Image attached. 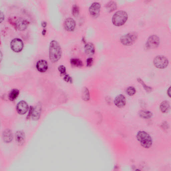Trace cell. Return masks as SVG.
<instances>
[{"label": "cell", "instance_id": "d6a6232c", "mask_svg": "<svg viewBox=\"0 0 171 171\" xmlns=\"http://www.w3.org/2000/svg\"><path fill=\"white\" fill-rule=\"evenodd\" d=\"M46 30L44 29L42 31V35H46Z\"/></svg>", "mask_w": 171, "mask_h": 171}, {"label": "cell", "instance_id": "6da1fadb", "mask_svg": "<svg viewBox=\"0 0 171 171\" xmlns=\"http://www.w3.org/2000/svg\"><path fill=\"white\" fill-rule=\"evenodd\" d=\"M62 55V49L59 43L56 40H52L49 47V58L52 63L57 62L61 59Z\"/></svg>", "mask_w": 171, "mask_h": 171}, {"label": "cell", "instance_id": "8fae6325", "mask_svg": "<svg viewBox=\"0 0 171 171\" xmlns=\"http://www.w3.org/2000/svg\"><path fill=\"white\" fill-rule=\"evenodd\" d=\"M76 25L75 21L72 18H68L64 21V26L66 31H73L75 28Z\"/></svg>", "mask_w": 171, "mask_h": 171}, {"label": "cell", "instance_id": "484cf974", "mask_svg": "<svg viewBox=\"0 0 171 171\" xmlns=\"http://www.w3.org/2000/svg\"><path fill=\"white\" fill-rule=\"evenodd\" d=\"M72 12L74 16H77L79 14L80 10L79 6L77 5H74L72 8Z\"/></svg>", "mask_w": 171, "mask_h": 171}, {"label": "cell", "instance_id": "44dd1931", "mask_svg": "<svg viewBox=\"0 0 171 171\" xmlns=\"http://www.w3.org/2000/svg\"><path fill=\"white\" fill-rule=\"evenodd\" d=\"M117 5L116 2L110 1L107 4L106 8L109 12H112L117 9Z\"/></svg>", "mask_w": 171, "mask_h": 171}, {"label": "cell", "instance_id": "3957f363", "mask_svg": "<svg viewBox=\"0 0 171 171\" xmlns=\"http://www.w3.org/2000/svg\"><path fill=\"white\" fill-rule=\"evenodd\" d=\"M128 15L124 10H118L113 15L112 18L113 24L115 26H122L128 20Z\"/></svg>", "mask_w": 171, "mask_h": 171}, {"label": "cell", "instance_id": "f546056e", "mask_svg": "<svg viewBox=\"0 0 171 171\" xmlns=\"http://www.w3.org/2000/svg\"><path fill=\"white\" fill-rule=\"evenodd\" d=\"M0 17H1V23L2 22H3V21L4 20V18H5L3 13L1 11V16Z\"/></svg>", "mask_w": 171, "mask_h": 171}, {"label": "cell", "instance_id": "9c48e42d", "mask_svg": "<svg viewBox=\"0 0 171 171\" xmlns=\"http://www.w3.org/2000/svg\"><path fill=\"white\" fill-rule=\"evenodd\" d=\"M101 5L98 2H94L89 8V12L92 16L97 18L100 15Z\"/></svg>", "mask_w": 171, "mask_h": 171}, {"label": "cell", "instance_id": "cb8c5ba5", "mask_svg": "<svg viewBox=\"0 0 171 171\" xmlns=\"http://www.w3.org/2000/svg\"><path fill=\"white\" fill-rule=\"evenodd\" d=\"M4 140L6 142H10L12 140V134L9 130L6 131L4 133Z\"/></svg>", "mask_w": 171, "mask_h": 171}, {"label": "cell", "instance_id": "f1b7e54d", "mask_svg": "<svg viewBox=\"0 0 171 171\" xmlns=\"http://www.w3.org/2000/svg\"><path fill=\"white\" fill-rule=\"evenodd\" d=\"M94 63V59L92 57H89L86 60V65L87 67H90L93 65Z\"/></svg>", "mask_w": 171, "mask_h": 171}, {"label": "cell", "instance_id": "ba28073f", "mask_svg": "<svg viewBox=\"0 0 171 171\" xmlns=\"http://www.w3.org/2000/svg\"><path fill=\"white\" fill-rule=\"evenodd\" d=\"M10 47L12 50L14 52H20L23 48V42L20 38H14L10 42Z\"/></svg>", "mask_w": 171, "mask_h": 171}, {"label": "cell", "instance_id": "4dcf8cb0", "mask_svg": "<svg viewBox=\"0 0 171 171\" xmlns=\"http://www.w3.org/2000/svg\"><path fill=\"white\" fill-rule=\"evenodd\" d=\"M171 87H170L167 90V94L170 98L171 97Z\"/></svg>", "mask_w": 171, "mask_h": 171}, {"label": "cell", "instance_id": "83f0119b", "mask_svg": "<svg viewBox=\"0 0 171 171\" xmlns=\"http://www.w3.org/2000/svg\"><path fill=\"white\" fill-rule=\"evenodd\" d=\"M64 80L66 82L68 83H73V79L71 77L69 74H66L64 76Z\"/></svg>", "mask_w": 171, "mask_h": 171}, {"label": "cell", "instance_id": "603a6c76", "mask_svg": "<svg viewBox=\"0 0 171 171\" xmlns=\"http://www.w3.org/2000/svg\"><path fill=\"white\" fill-rule=\"evenodd\" d=\"M137 81L141 85H142V87L147 93H150L152 91V88L145 84L142 79L140 78H138L137 79Z\"/></svg>", "mask_w": 171, "mask_h": 171}, {"label": "cell", "instance_id": "52a82bcc", "mask_svg": "<svg viewBox=\"0 0 171 171\" xmlns=\"http://www.w3.org/2000/svg\"><path fill=\"white\" fill-rule=\"evenodd\" d=\"M160 38L158 36L153 35L150 36L145 44V47L147 49L157 48L160 44Z\"/></svg>", "mask_w": 171, "mask_h": 171}, {"label": "cell", "instance_id": "7c38bea8", "mask_svg": "<svg viewBox=\"0 0 171 171\" xmlns=\"http://www.w3.org/2000/svg\"><path fill=\"white\" fill-rule=\"evenodd\" d=\"M29 109V106L27 103L24 101H20L17 105L16 110L18 114H25Z\"/></svg>", "mask_w": 171, "mask_h": 171}, {"label": "cell", "instance_id": "7402d4cb", "mask_svg": "<svg viewBox=\"0 0 171 171\" xmlns=\"http://www.w3.org/2000/svg\"><path fill=\"white\" fill-rule=\"evenodd\" d=\"M20 93V91L17 89H14L10 91L9 95V99L11 101H14L16 99Z\"/></svg>", "mask_w": 171, "mask_h": 171}, {"label": "cell", "instance_id": "8992f818", "mask_svg": "<svg viewBox=\"0 0 171 171\" xmlns=\"http://www.w3.org/2000/svg\"><path fill=\"white\" fill-rule=\"evenodd\" d=\"M154 65L159 69H164L168 67L169 61L167 58L162 55H158L153 60Z\"/></svg>", "mask_w": 171, "mask_h": 171}, {"label": "cell", "instance_id": "5bb4252c", "mask_svg": "<svg viewBox=\"0 0 171 171\" xmlns=\"http://www.w3.org/2000/svg\"><path fill=\"white\" fill-rule=\"evenodd\" d=\"M84 50L86 54L89 56H92L94 55L95 52V46L91 42H88L86 44Z\"/></svg>", "mask_w": 171, "mask_h": 171}, {"label": "cell", "instance_id": "4316f807", "mask_svg": "<svg viewBox=\"0 0 171 171\" xmlns=\"http://www.w3.org/2000/svg\"><path fill=\"white\" fill-rule=\"evenodd\" d=\"M58 70L61 75H62L64 76L66 74V69L65 66L60 65L59 66Z\"/></svg>", "mask_w": 171, "mask_h": 171}, {"label": "cell", "instance_id": "e0dca14e", "mask_svg": "<svg viewBox=\"0 0 171 171\" xmlns=\"http://www.w3.org/2000/svg\"><path fill=\"white\" fill-rule=\"evenodd\" d=\"M82 99L85 101H89L90 98V93L89 89L86 87H84L82 91Z\"/></svg>", "mask_w": 171, "mask_h": 171}, {"label": "cell", "instance_id": "d4e9b609", "mask_svg": "<svg viewBox=\"0 0 171 171\" xmlns=\"http://www.w3.org/2000/svg\"><path fill=\"white\" fill-rule=\"evenodd\" d=\"M126 92L128 95L132 96L135 94L136 90L134 87L130 86L127 88L126 90Z\"/></svg>", "mask_w": 171, "mask_h": 171}, {"label": "cell", "instance_id": "d6986e66", "mask_svg": "<svg viewBox=\"0 0 171 171\" xmlns=\"http://www.w3.org/2000/svg\"><path fill=\"white\" fill-rule=\"evenodd\" d=\"M139 115L140 117L144 119H149L153 117V114L149 111L142 110L139 112Z\"/></svg>", "mask_w": 171, "mask_h": 171}, {"label": "cell", "instance_id": "4fadbf2b", "mask_svg": "<svg viewBox=\"0 0 171 171\" xmlns=\"http://www.w3.org/2000/svg\"><path fill=\"white\" fill-rule=\"evenodd\" d=\"M48 67L47 62L44 60H40L37 62L36 65V68L38 71L42 73L46 72L48 69Z\"/></svg>", "mask_w": 171, "mask_h": 171}, {"label": "cell", "instance_id": "9a60e30c", "mask_svg": "<svg viewBox=\"0 0 171 171\" xmlns=\"http://www.w3.org/2000/svg\"><path fill=\"white\" fill-rule=\"evenodd\" d=\"M159 108L162 113H166L169 111L170 106V102L167 100L162 101L160 105Z\"/></svg>", "mask_w": 171, "mask_h": 171}, {"label": "cell", "instance_id": "1f68e13d", "mask_svg": "<svg viewBox=\"0 0 171 171\" xmlns=\"http://www.w3.org/2000/svg\"><path fill=\"white\" fill-rule=\"evenodd\" d=\"M41 25L42 27L44 28L46 27L47 25V23L46 21H42Z\"/></svg>", "mask_w": 171, "mask_h": 171}, {"label": "cell", "instance_id": "30bf717a", "mask_svg": "<svg viewBox=\"0 0 171 171\" xmlns=\"http://www.w3.org/2000/svg\"><path fill=\"white\" fill-rule=\"evenodd\" d=\"M114 102L115 105L117 107L122 108L126 105L127 104V99L124 95L121 94L115 97Z\"/></svg>", "mask_w": 171, "mask_h": 171}, {"label": "cell", "instance_id": "ffe728a7", "mask_svg": "<svg viewBox=\"0 0 171 171\" xmlns=\"http://www.w3.org/2000/svg\"><path fill=\"white\" fill-rule=\"evenodd\" d=\"M70 64L73 67H82L83 65V63L81 60L78 58H72L70 60Z\"/></svg>", "mask_w": 171, "mask_h": 171}, {"label": "cell", "instance_id": "5b68a950", "mask_svg": "<svg viewBox=\"0 0 171 171\" xmlns=\"http://www.w3.org/2000/svg\"><path fill=\"white\" fill-rule=\"evenodd\" d=\"M10 20H11V22L16 29L21 31H24L29 24V21L21 18H11Z\"/></svg>", "mask_w": 171, "mask_h": 171}, {"label": "cell", "instance_id": "2e32d148", "mask_svg": "<svg viewBox=\"0 0 171 171\" xmlns=\"http://www.w3.org/2000/svg\"><path fill=\"white\" fill-rule=\"evenodd\" d=\"M41 106L40 105H38L31 111V116L32 118L34 120H38L40 116L41 112Z\"/></svg>", "mask_w": 171, "mask_h": 171}, {"label": "cell", "instance_id": "277c9868", "mask_svg": "<svg viewBox=\"0 0 171 171\" xmlns=\"http://www.w3.org/2000/svg\"><path fill=\"white\" fill-rule=\"evenodd\" d=\"M138 37V34L136 32H131L121 36L120 42L125 46H130L134 44Z\"/></svg>", "mask_w": 171, "mask_h": 171}, {"label": "cell", "instance_id": "ac0fdd59", "mask_svg": "<svg viewBox=\"0 0 171 171\" xmlns=\"http://www.w3.org/2000/svg\"><path fill=\"white\" fill-rule=\"evenodd\" d=\"M16 141L19 145H22L24 142L25 135L22 131L17 132L16 135Z\"/></svg>", "mask_w": 171, "mask_h": 171}, {"label": "cell", "instance_id": "7a4b0ae2", "mask_svg": "<svg viewBox=\"0 0 171 171\" xmlns=\"http://www.w3.org/2000/svg\"><path fill=\"white\" fill-rule=\"evenodd\" d=\"M136 138L141 146L144 148H149L152 145V139L150 135L146 132L139 131L137 133Z\"/></svg>", "mask_w": 171, "mask_h": 171}]
</instances>
